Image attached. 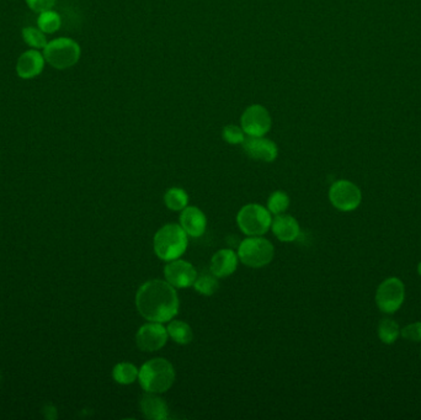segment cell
I'll use <instances>...</instances> for the list:
<instances>
[{
	"label": "cell",
	"instance_id": "obj_1",
	"mask_svg": "<svg viewBox=\"0 0 421 420\" xmlns=\"http://www.w3.org/2000/svg\"><path fill=\"white\" fill-rule=\"evenodd\" d=\"M136 304L147 321L158 323L171 321L177 315L180 306L175 287L159 279L147 281L140 287Z\"/></svg>",
	"mask_w": 421,
	"mask_h": 420
},
{
	"label": "cell",
	"instance_id": "obj_2",
	"mask_svg": "<svg viewBox=\"0 0 421 420\" xmlns=\"http://www.w3.org/2000/svg\"><path fill=\"white\" fill-rule=\"evenodd\" d=\"M140 385L146 392L164 393L168 391L175 381V370L168 360L157 357L152 359L140 368L138 375Z\"/></svg>",
	"mask_w": 421,
	"mask_h": 420
},
{
	"label": "cell",
	"instance_id": "obj_3",
	"mask_svg": "<svg viewBox=\"0 0 421 420\" xmlns=\"http://www.w3.org/2000/svg\"><path fill=\"white\" fill-rule=\"evenodd\" d=\"M187 233L180 224L169 223L160 228L154 235V251L159 259L171 262L182 257L186 251Z\"/></svg>",
	"mask_w": 421,
	"mask_h": 420
},
{
	"label": "cell",
	"instance_id": "obj_4",
	"mask_svg": "<svg viewBox=\"0 0 421 420\" xmlns=\"http://www.w3.org/2000/svg\"><path fill=\"white\" fill-rule=\"evenodd\" d=\"M47 63L56 70H68L76 65L80 59V47L72 39L59 37L47 43L43 48Z\"/></svg>",
	"mask_w": 421,
	"mask_h": 420
},
{
	"label": "cell",
	"instance_id": "obj_5",
	"mask_svg": "<svg viewBox=\"0 0 421 420\" xmlns=\"http://www.w3.org/2000/svg\"><path fill=\"white\" fill-rule=\"evenodd\" d=\"M275 249L261 235H252L243 240L238 249L240 262L250 268H263L274 259Z\"/></svg>",
	"mask_w": 421,
	"mask_h": 420
},
{
	"label": "cell",
	"instance_id": "obj_6",
	"mask_svg": "<svg viewBox=\"0 0 421 420\" xmlns=\"http://www.w3.org/2000/svg\"><path fill=\"white\" fill-rule=\"evenodd\" d=\"M237 223L240 231L249 237L263 235L271 227L272 218L268 209L260 204H249L238 212Z\"/></svg>",
	"mask_w": 421,
	"mask_h": 420
},
{
	"label": "cell",
	"instance_id": "obj_7",
	"mask_svg": "<svg viewBox=\"0 0 421 420\" xmlns=\"http://www.w3.org/2000/svg\"><path fill=\"white\" fill-rule=\"evenodd\" d=\"M404 297L405 287L403 282L397 277H391L380 284L376 293V302L382 312L394 313L403 304Z\"/></svg>",
	"mask_w": 421,
	"mask_h": 420
},
{
	"label": "cell",
	"instance_id": "obj_8",
	"mask_svg": "<svg viewBox=\"0 0 421 420\" xmlns=\"http://www.w3.org/2000/svg\"><path fill=\"white\" fill-rule=\"evenodd\" d=\"M329 199L338 210L349 212L356 210L361 204V190L351 181L339 180L334 182L329 190Z\"/></svg>",
	"mask_w": 421,
	"mask_h": 420
},
{
	"label": "cell",
	"instance_id": "obj_9",
	"mask_svg": "<svg viewBox=\"0 0 421 420\" xmlns=\"http://www.w3.org/2000/svg\"><path fill=\"white\" fill-rule=\"evenodd\" d=\"M168 337V330L162 323L151 322L138 329L136 335V343L140 350L153 353L162 349L164 345L166 344Z\"/></svg>",
	"mask_w": 421,
	"mask_h": 420
},
{
	"label": "cell",
	"instance_id": "obj_10",
	"mask_svg": "<svg viewBox=\"0 0 421 420\" xmlns=\"http://www.w3.org/2000/svg\"><path fill=\"white\" fill-rule=\"evenodd\" d=\"M270 127L271 117L263 106H250L241 116V129L248 136L263 137L269 132Z\"/></svg>",
	"mask_w": 421,
	"mask_h": 420
},
{
	"label": "cell",
	"instance_id": "obj_11",
	"mask_svg": "<svg viewBox=\"0 0 421 420\" xmlns=\"http://www.w3.org/2000/svg\"><path fill=\"white\" fill-rule=\"evenodd\" d=\"M165 279L171 286L175 288H186L193 286V282L197 277V271L193 265L185 260H171L164 269Z\"/></svg>",
	"mask_w": 421,
	"mask_h": 420
},
{
	"label": "cell",
	"instance_id": "obj_12",
	"mask_svg": "<svg viewBox=\"0 0 421 420\" xmlns=\"http://www.w3.org/2000/svg\"><path fill=\"white\" fill-rule=\"evenodd\" d=\"M244 151L249 157L255 160L263 162H274L277 157V147L272 140H266L263 137H252L249 136L243 142Z\"/></svg>",
	"mask_w": 421,
	"mask_h": 420
},
{
	"label": "cell",
	"instance_id": "obj_13",
	"mask_svg": "<svg viewBox=\"0 0 421 420\" xmlns=\"http://www.w3.org/2000/svg\"><path fill=\"white\" fill-rule=\"evenodd\" d=\"M45 63L46 59L43 57V53L40 52L39 50L31 48L19 57L17 62V73L23 79H32L41 74L42 70L45 68Z\"/></svg>",
	"mask_w": 421,
	"mask_h": 420
},
{
	"label": "cell",
	"instance_id": "obj_14",
	"mask_svg": "<svg viewBox=\"0 0 421 420\" xmlns=\"http://www.w3.org/2000/svg\"><path fill=\"white\" fill-rule=\"evenodd\" d=\"M180 226L184 228L187 235L197 238L205 233L207 218L199 207L190 206L182 210L180 215Z\"/></svg>",
	"mask_w": 421,
	"mask_h": 420
},
{
	"label": "cell",
	"instance_id": "obj_15",
	"mask_svg": "<svg viewBox=\"0 0 421 420\" xmlns=\"http://www.w3.org/2000/svg\"><path fill=\"white\" fill-rule=\"evenodd\" d=\"M238 255L230 249H221L210 259V273L217 277H227L238 268Z\"/></svg>",
	"mask_w": 421,
	"mask_h": 420
},
{
	"label": "cell",
	"instance_id": "obj_16",
	"mask_svg": "<svg viewBox=\"0 0 421 420\" xmlns=\"http://www.w3.org/2000/svg\"><path fill=\"white\" fill-rule=\"evenodd\" d=\"M271 228H272V232L275 234L276 238L280 240L281 242H293L299 238V232H301L297 220L285 213L276 215Z\"/></svg>",
	"mask_w": 421,
	"mask_h": 420
},
{
	"label": "cell",
	"instance_id": "obj_17",
	"mask_svg": "<svg viewBox=\"0 0 421 420\" xmlns=\"http://www.w3.org/2000/svg\"><path fill=\"white\" fill-rule=\"evenodd\" d=\"M140 408L147 419L165 420L169 417L166 403L164 402L162 398L155 396V393L151 392H147L144 396H142Z\"/></svg>",
	"mask_w": 421,
	"mask_h": 420
},
{
	"label": "cell",
	"instance_id": "obj_18",
	"mask_svg": "<svg viewBox=\"0 0 421 420\" xmlns=\"http://www.w3.org/2000/svg\"><path fill=\"white\" fill-rule=\"evenodd\" d=\"M166 330L176 344L186 345L193 342V329L185 322L171 321Z\"/></svg>",
	"mask_w": 421,
	"mask_h": 420
},
{
	"label": "cell",
	"instance_id": "obj_19",
	"mask_svg": "<svg viewBox=\"0 0 421 420\" xmlns=\"http://www.w3.org/2000/svg\"><path fill=\"white\" fill-rule=\"evenodd\" d=\"M140 370L129 362H120L114 368L112 376L117 384L120 385H131L138 379Z\"/></svg>",
	"mask_w": 421,
	"mask_h": 420
},
{
	"label": "cell",
	"instance_id": "obj_20",
	"mask_svg": "<svg viewBox=\"0 0 421 420\" xmlns=\"http://www.w3.org/2000/svg\"><path fill=\"white\" fill-rule=\"evenodd\" d=\"M193 287L195 290L199 292V295H204V296H212L216 293L219 284L217 280V276L212 274V273H207L204 271L202 274L197 275L196 280L193 282Z\"/></svg>",
	"mask_w": 421,
	"mask_h": 420
},
{
	"label": "cell",
	"instance_id": "obj_21",
	"mask_svg": "<svg viewBox=\"0 0 421 420\" xmlns=\"http://www.w3.org/2000/svg\"><path fill=\"white\" fill-rule=\"evenodd\" d=\"M164 201L169 210L182 211L188 204V195L184 189L171 187L165 193Z\"/></svg>",
	"mask_w": 421,
	"mask_h": 420
},
{
	"label": "cell",
	"instance_id": "obj_22",
	"mask_svg": "<svg viewBox=\"0 0 421 420\" xmlns=\"http://www.w3.org/2000/svg\"><path fill=\"white\" fill-rule=\"evenodd\" d=\"M37 25H39V29L42 30L46 35L47 34H54L61 28L62 20H61L58 12H53V9H51V10L39 14Z\"/></svg>",
	"mask_w": 421,
	"mask_h": 420
},
{
	"label": "cell",
	"instance_id": "obj_23",
	"mask_svg": "<svg viewBox=\"0 0 421 420\" xmlns=\"http://www.w3.org/2000/svg\"><path fill=\"white\" fill-rule=\"evenodd\" d=\"M23 39L26 45L34 50H42L47 46L46 34L39 28H25L23 30Z\"/></svg>",
	"mask_w": 421,
	"mask_h": 420
},
{
	"label": "cell",
	"instance_id": "obj_24",
	"mask_svg": "<svg viewBox=\"0 0 421 420\" xmlns=\"http://www.w3.org/2000/svg\"><path fill=\"white\" fill-rule=\"evenodd\" d=\"M399 326L393 319H382L378 327V335L385 344H393L399 337Z\"/></svg>",
	"mask_w": 421,
	"mask_h": 420
},
{
	"label": "cell",
	"instance_id": "obj_25",
	"mask_svg": "<svg viewBox=\"0 0 421 420\" xmlns=\"http://www.w3.org/2000/svg\"><path fill=\"white\" fill-rule=\"evenodd\" d=\"M290 207V198L285 191H275L271 193L269 200H268V210L274 213V215H281L285 213L287 209Z\"/></svg>",
	"mask_w": 421,
	"mask_h": 420
},
{
	"label": "cell",
	"instance_id": "obj_26",
	"mask_svg": "<svg viewBox=\"0 0 421 420\" xmlns=\"http://www.w3.org/2000/svg\"><path fill=\"white\" fill-rule=\"evenodd\" d=\"M244 134L246 132L243 131V129H240L238 126L230 125V126H227L224 131H223V138L227 140L228 143H230V145H239V143H243L244 140H246Z\"/></svg>",
	"mask_w": 421,
	"mask_h": 420
},
{
	"label": "cell",
	"instance_id": "obj_27",
	"mask_svg": "<svg viewBox=\"0 0 421 420\" xmlns=\"http://www.w3.org/2000/svg\"><path fill=\"white\" fill-rule=\"evenodd\" d=\"M26 4L29 6L32 12L40 14V12L53 9V6L56 4V0H26Z\"/></svg>",
	"mask_w": 421,
	"mask_h": 420
},
{
	"label": "cell",
	"instance_id": "obj_28",
	"mask_svg": "<svg viewBox=\"0 0 421 420\" xmlns=\"http://www.w3.org/2000/svg\"><path fill=\"white\" fill-rule=\"evenodd\" d=\"M402 335L409 342H421V323H414L403 328Z\"/></svg>",
	"mask_w": 421,
	"mask_h": 420
},
{
	"label": "cell",
	"instance_id": "obj_29",
	"mask_svg": "<svg viewBox=\"0 0 421 420\" xmlns=\"http://www.w3.org/2000/svg\"><path fill=\"white\" fill-rule=\"evenodd\" d=\"M418 271H419V274L421 275V263L419 264V266H418Z\"/></svg>",
	"mask_w": 421,
	"mask_h": 420
}]
</instances>
